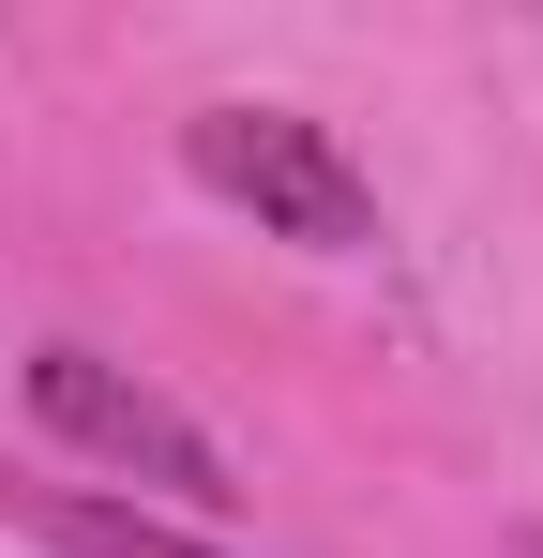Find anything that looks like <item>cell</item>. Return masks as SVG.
<instances>
[{
    "label": "cell",
    "instance_id": "1",
    "mask_svg": "<svg viewBox=\"0 0 543 558\" xmlns=\"http://www.w3.org/2000/svg\"><path fill=\"white\" fill-rule=\"evenodd\" d=\"M181 167L227 211H257L272 242H302V257H362L377 242V182L348 167V136L302 121V106H196L181 121Z\"/></svg>",
    "mask_w": 543,
    "mask_h": 558
},
{
    "label": "cell",
    "instance_id": "2",
    "mask_svg": "<svg viewBox=\"0 0 543 558\" xmlns=\"http://www.w3.org/2000/svg\"><path fill=\"white\" fill-rule=\"evenodd\" d=\"M31 408H46V438H76L90 468H136L152 498H227V453H212V423H181L152 377H121L106 348H31Z\"/></svg>",
    "mask_w": 543,
    "mask_h": 558
},
{
    "label": "cell",
    "instance_id": "3",
    "mask_svg": "<svg viewBox=\"0 0 543 558\" xmlns=\"http://www.w3.org/2000/svg\"><path fill=\"white\" fill-rule=\"evenodd\" d=\"M46 544H76V558H212L181 529H152V513H121V498H46Z\"/></svg>",
    "mask_w": 543,
    "mask_h": 558
}]
</instances>
